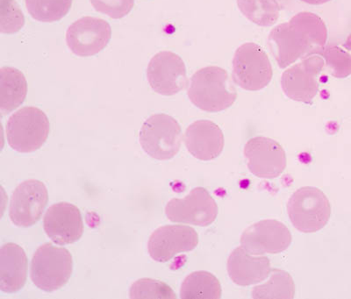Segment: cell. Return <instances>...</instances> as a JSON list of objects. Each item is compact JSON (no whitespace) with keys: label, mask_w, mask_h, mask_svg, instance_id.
<instances>
[{"label":"cell","mask_w":351,"mask_h":299,"mask_svg":"<svg viewBox=\"0 0 351 299\" xmlns=\"http://www.w3.org/2000/svg\"><path fill=\"white\" fill-rule=\"evenodd\" d=\"M327 38V27L321 17L302 12L294 15L290 21L274 27L268 43L278 66L285 69L297 60L321 53Z\"/></svg>","instance_id":"obj_1"},{"label":"cell","mask_w":351,"mask_h":299,"mask_svg":"<svg viewBox=\"0 0 351 299\" xmlns=\"http://www.w3.org/2000/svg\"><path fill=\"white\" fill-rule=\"evenodd\" d=\"M187 94L194 106L208 112L224 111L237 99L236 87L228 72L217 66H208L194 73Z\"/></svg>","instance_id":"obj_2"},{"label":"cell","mask_w":351,"mask_h":299,"mask_svg":"<svg viewBox=\"0 0 351 299\" xmlns=\"http://www.w3.org/2000/svg\"><path fill=\"white\" fill-rule=\"evenodd\" d=\"M72 270L73 261L70 251L45 243L34 254L30 276L37 288L52 292L64 287L71 278Z\"/></svg>","instance_id":"obj_3"},{"label":"cell","mask_w":351,"mask_h":299,"mask_svg":"<svg viewBox=\"0 0 351 299\" xmlns=\"http://www.w3.org/2000/svg\"><path fill=\"white\" fill-rule=\"evenodd\" d=\"M287 213L298 231L313 234L327 226L331 216V204L319 189L302 187L288 200Z\"/></svg>","instance_id":"obj_4"},{"label":"cell","mask_w":351,"mask_h":299,"mask_svg":"<svg viewBox=\"0 0 351 299\" xmlns=\"http://www.w3.org/2000/svg\"><path fill=\"white\" fill-rule=\"evenodd\" d=\"M49 132V121L45 112L34 106L19 110L6 123L9 146L20 153L40 150L48 139Z\"/></svg>","instance_id":"obj_5"},{"label":"cell","mask_w":351,"mask_h":299,"mask_svg":"<svg viewBox=\"0 0 351 299\" xmlns=\"http://www.w3.org/2000/svg\"><path fill=\"white\" fill-rule=\"evenodd\" d=\"M182 129L173 117L165 113L150 116L140 131V144L154 159L171 160L180 152Z\"/></svg>","instance_id":"obj_6"},{"label":"cell","mask_w":351,"mask_h":299,"mask_svg":"<svg viewBox=\"0 0 351 299\" xmlns=\"http://www.w3.org/2000/svg\"><path fill=\"white\" fill-rule=\"evenodd\" d=\"M271 62L258 44L244 43L237 49L233 60V80L244 90L256 91L272 80Z\"/></svg>","instance_id":"obj_7"},{"label":"cell","mask_w":351,"mask_h":299,"mask_svg":"<svg viewBox=\"0 0 351 299\" xmlns=\"http://www.w3.org/2000/svg\"><path fill=\"white\" fill-rule=\"evenodd\" d=\"M219 208L214 198L205 188L193 189L184 198H172L165 207L171 222L209 226L217 219Z\"/></svg>","instance_id":"obj_8"},{"label":"cell","mask_w":351,"mask_h":299,"mask_svg":"<svg viewBox=\"0 0 351 299\" xmlns=\"http://www.w3.org/2000/svg\"><path fill=\"white\" fill-rule=\"evenodd\" d=\"M325 67L324 59L315 53L288 69L282 75L281 86L285 95L294 101L310 104L317 95L318 77Z\"/></svg>","instance_id":"obj_9"},{"label":"cell","mask_w":351,"mask_h":299,"mask_svg":"<svg viewBox=\"0 0 351 299\" xmlns=\"http://www.w3.org/2000/svg\"><path fill=\"white\" fill-rule=\"evenodd\" d=\"M293 237L278 220L263 219L250 226L241 236V246L255 256L280 254L290 247Z\"/></svg>","instance_id":"obj_10"},{"label":"cell","mask_w":351,"mask_h":299,"mask_svg":"<svg viewBox=\"0 0 351 299\" xmlns=\"http://www.w3.org/2000/svg\"><path fill=\"white\" fill-rule=\"evenodd\" d=\"M112 29L102 19L86 16L69 27L66 43L71 51L81 58H88L101 52L111 40Z\"/></svg>","instance_id":"obj_11"},{"label":"cell","mask_w":351,"mask_h":299,"mask_svg":"<svg viewBox=\"0 0 351 299\" xmlns=\"http://www.w3.org/2000/svg\"><path fill=\"white\" fill-rule=\"evenodd\" d=\"M150 87L162 96H173L187 87L186 68L177 53L161 51L154 56L147 69Z\"/></svg>","instance_id":"obj_12"},{"label":"cell","mask_w":351,"mask_h":299,"mask_svg":"<svg viewBox=\"0 0 351 299\" xmlns=\"http://www.w3.org/2000/svg\"><path fill=\"white\" fill-rule=\"evenodd\" d=\"M45 184L38 180L21 182L12 193L9 217L19 228H28L38 222L48 204Z\"/></svg>","instance_id":"obj_13"},{"label":"cell","mask_w":351,"mask_h":299,"mask_svg":"<svg viewBox=\"0 0 351 299\" xmlns=\"http://www.w3.org/2000/svg\"><path fill=\"white\" fill-rule=\"evenodd\" d=\"M247 166L259 178H278L287 168V156L281 145L271 138L256 136L244 147Z\"/></svg>","instance_id":"obj_14"},{"label":"cell","mask_w":351,"mask_h":299,"mask_svg":"<svg viewBox=\"0 0 351 299\" xmlns=\"http://www.w3.org/2000/svg\"><path fill=\"white\" fill-rule=\"evenodd\" d=\"M199 244V235L190 226H161L150 235L148 250L150 257L158 263H167L178 254L189 252Z\"/></svg>","instance_id":"obj_15"},{"label":"cell","mask_w":351,"mask_h":299,"mask_svg":"<svg viewBox=\"0 0 351 299\" xmlns=\"http://www.w3.org/2000/svg\"><path fill=\"white\" fill-rule=\"evenodd\" d=\"M46 235L54 243L69 245L80 240L84 232V223L80 209L70 203L53 204L43 219Z\"/></svg>","instance_id":"obj_16"},{"label":"cell","mask_w":351,"mask_h":299,"mask_svg":"<svg viewBox=\"0 0 351 299\" xmlns=\"http://www.w3.org/2000/svg\"><path fill=\"white\" fill-rule=\"evenodd\" d=\"M188 152L200 160H212L224 149V135L215 122L197 121L187 128L184 137Z\"/></svg>","instance_id":"obj_17"},{"label":"cell","mask_w":351,"mask_h":299,"mask_svg":"<svg viewBox=\"0 0 351 299\" xmlns=\"http://www.w3.org/2000/svg\"><path fill=\"white\" fill-rule=\"evenodd\" d=\"M228 276L236 285L250 286L265 281L271 273L267 256H255L243 246L230 254L227 263Z\"/></svg>","instance_id":"obj_18"},{"label":"cell","mask_w":351,"mask_h":299,"mask_svg":"<svg viewBox=\"0 0 351 299\" xmlns=\"http://www.w3.org/2000/svg\"><path fill=\"white\" fill-rule=\"evenodd\" d=\"M27 276V258L23 248L14 243L3 245L0 252V289L14 294L24 287Z\"/></svg>","instance_id":"obj_19"},{"label":"cell","mask_w":351,"mask_h":299,"mask_svg":"<svg viewBox=\"0 0 351 299\" xmlns=\"http://www.w3.org/2000/svg\"><path fill=\"white\" fill-rule=\"evenodd\" d=\"M27 93L26 77L21 71L12 67L0 70V112L8 115L24 102Z\"/></svg>","instance_id":"obj_20"},{"label":"cell","mask_w":351,"mask_h":299,"mask_svg":"<svg viewBox=\"0 0 351 299\" xmlns=\"http://www.w3.org/2000/svg\"><path fill=\"white\" fill-rule=\"evenodd\" d=\"M182 299H219L221 298V283L213 274L196 272L190 274L182 283Z\"/></svg>","instance_id":"obj_21"},{"label":"cell","mask_w":351,"mask_h":299,"mask_svg":"<svg viewBox=\"0 0 351 299\" xmlns=\"http://www.w3.org/2000/svg\"><path fill=\"white\" fill-rule=\"evenodd\" d=\"M252 296L256 299H293L295 296V283L289 273L274 269L269 281L254 287Z\"/></svg>","instance_id":"obj_22"},{"label":"cell","mask_w":351,"mask_h":299,"mask_svg":"<svg viewBox=\"0 0 351 299\" xmlns=\"http://www.w3.org/2000/svg\"><path fill=\"white\" fill-rule=\"evenodd\" d=\"M238 8L247 20L259 27L274 25L281 9L269 0H237Z\"/></svg>","instance_id":"obj_23"},{"label":"cell","mask_w":351,"mask_h":299,"mask_svg":"<svg viewBox=\"0 0 351 299\" xmlns=\"http://www.w3.org/2000/svg\"><path fill=\"white\" fill-rule=\"evenodd\" d=\"M73 0H26L28 12L40 22L61 21L70 12Z\"/></svg>","instance_id":"obj_24"},{"label":"cell","mask_w":351,"mask_h":299,"mask_svg":"<svg viewBox=\"0 0 351 299\" xmlns=\"http://www.w3.org/2000/svg\"><path fill=\"white\" fill-rule=\"evenodd\" d=\"M132 299L177 298L173 289L164 282L150 278L137 280L131 286L130 291Z\"/></svg>","instance_id":"obj_25"},{"label":"cell","mask_w":351,"mask_h":299,"mask_svg":"<svg viewBox=\"0 0 351 299\" xmlns=\"http://www.w3.org/2000/svg\"><path fill=\"white\" fill-rule=\"evenodd\" d=\"M319 55L324 59L326 68L333 77L346 78L351 74V56L349 53L338 47H328Z\"/></svg>","instance_id":"obj_26"},{"label":"cell","mask_w":351,"mask_h":299,"mask_svg":"<svg viewBox=\"0 0 351 299\" xmlns=\"http://www.w3.org/2000/svg\"><path fill=\"white\" fill-rule=\"evenodd\" d=\"M25 18L15 0H1V33L12 34L23 27Z\"/></svg>","instance_id":"obj_27"},{"label":"cell","mask_w":351,"mask_h":299,"mask_svg":"<svg viewBox=\"0 0 351 299\" xmlns=\"http://www.w3.org/2000/svg\"><path fill=\"white\" fill-rule=\"evenodd\" d=\"M96 11L114 20L127 16L133 9L134 0H90Z\"/></svg>","instance_id":"obj_28"},{"label":"cell","mask_w":351,"mask_h":299,"mask_svg":"<svg viewBox=\"0 0 351 299\" xmlns=\"http://www.w3.org/2000/svg\"><path fill=\"white\" fill-rule=\"evenodd\" d=\"M300 1L306 3V4H308V5H324V4H325V3L331 1V0H300Z\"/></svg>","instance_id":"obj_29"},{"label":"cell","mask_w":351,"mask_h":299,"mask_svg":"<svg viewBox=\"0 0 351 299\" xmlns=\"http://www.w3.org/2000/svg\"><path fill=\"white\" fill-rule=\"evenodd\" d=\"M269 1L277 5L282 10V9H284L285 6L289 4L290 0H269Z\"/></svg>","instance_id":"obj_30"}]
</instances>
